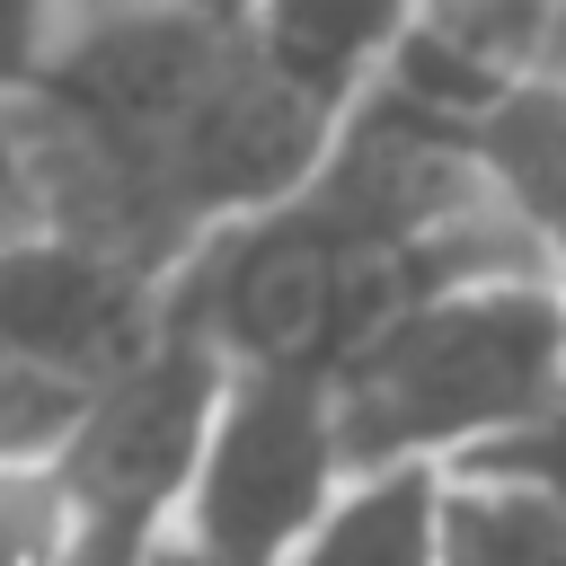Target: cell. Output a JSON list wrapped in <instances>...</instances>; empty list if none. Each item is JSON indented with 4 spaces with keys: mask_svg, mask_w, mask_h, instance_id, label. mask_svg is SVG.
<instances>
[{
    "mask_svg": "<svg viewBox=\"0 0 566 566\" xmlns=\"http://www.w3.org/2000/svg\"><path fill=\"white\" fill-rule=\"evenodd\" d=\"M62 9L71 0H0V88H27L62 35Z\"/></svg>",
    "mask_w": 566,
    "mask_h": 566,
    "instance_id": "obj_11",
    "label": "cell"
},
{
    "mask_svg": "<svg viewBox=\"0 0 566 566\" xmlns=\"http://www.w3.org/2000/svg\"><path fill=\"white\" fill-rule=\"evenodd\" d=\"M0 566H71V513L53 469H0Z\"/></svg>",
    "mask_w": 566,
    "mask_h": 566,
    "instance_id": "obj_10",
    "label": "cell"
},
{
    "mask_svg": "<svg viewBox=\"0 0 566 566\" xmlns=\"http://www.w3.org/2000/svg\"><path fill=\"white\" fill-rule=\"evenodd\" d=\"M327 424L345 478L363 469H460L531 407L566 389V292L557 283H451L371 318L327 371Z\"/></svg>",
    "mask_w": 566,
    "mask_h": 566,
    "instance_id": "obj_2",
    "label": "cell"
},
{
    "mask_svg": "<svg viewBox=\"0 0 566 566\" xmlns=\"http://www.w3.org/2000/svg\"><path fill=\"white\" fill-rule=\"evenodd\" d=\"M442 478H486V486H513V495L566 513V389L548 407H531L513 433H495L486 451H469L460 469H442Z\"/></svg>",
    "mask_w": 566,
    "mask_h": 566,
    "instance_id": "obj_9",
    "label": "cell"
},
{
    "mask_svg": "<svg viewBox=\"0 0 566 566\" xmlns=\"http://www.w3.org/2000/svg\"><path fill=\"white\" fill-rule=\"evenodd\" d=\"M168 327V292L80 256L18 248L0 256V469H44L97 389Z\"/></svg>",
    "mask_w": 566,
    "mask_h": 566,
    "instance_id": "obj_4",
    "label": "cell"
},
{
    "mask_svg": "<svg viewBox=\"0 0 566 566\" xmlns=\"http://www.w3.org/2000/svg\"><path fill=\"white\" fill-rule=\"evenodd\" d=\"M522 71L566 88V0H531V27H522Z\"/></svg>",
    "mask_w": 566,
    "mask_h": 566,
    "instance_id": "obj_12",
    "label": "cell"
},
{
    "mask_svg": "<svg viewBox=\"0 0 566 566\" xmlns=\"http://www.w3.org/2000/svg\"><path fill=\"white\" fill-rule=\"evenodd\" d=\"M442 469H363L327 495L283 566H433Z\"/></svg>",
    "mask_w": 566,
    "mask_h": 566,
    "instance_id": "obj_7",
    "label": "cell"
},
{
    "mask_svg": "<svg viewBox=\"0 0 566 566\" xmlns=\"http://www.w3.org/2000/svg\"><path fill=\"white\" fill-rule=\"evenodd\" d=\"M433 566H566V513L486 478H442Z\"/></svg>",
    "mask_w": 566,
    "mask_h": 566,
    "instance_id": "obj_8",
    "label": "cell"
},
{
    "mask_svg": "<svg viewBox=\"0 0 566 566\" xmlns=\"http://www.w3.org/2000/svg\"><path fill=\"white\" fill-rule=\"evenodd\" d=\"M27 88L62 150V248L159 292L195 248L274 212L336 142L230 18L168 0H71Z\"/></svg>",
    "mask_w": 566,
    "mask_h": 566,
    "instance_id": "obj_1",
    "label": "cell"
},
{
    "mask_svg": "<svg viewBox=\"0 0 566 566\" xmlns=\"http://www.w3.org/2000/svg\"><path fill=\"white\" fill-rule=\"evenodd\" d=\"M469 159L486 177V195L504 203V221L531 239V256L548 265V283L566 292V88L513 71L478 124H469Z\"/></svg>",
    "mask_w": 566,
    "mask_h": 566,
    "instance_id": "obj_6",
    "label": "cell"
},
{
    "mask_svg": "<svg viewBox=\"0 0 566 566\" xmlns=\"http://www.w3.org/2000/svg\"><path fill=\"white\" fill-rule=\"evenodd\" d=\"M230 27L301 115L345 133L424 27V0H248Z\"/></svg>",
    "mask_w": 566,
    "mask_h": 566,
    "instance_id": "obj_5",
    "label": "cell"
},
{
    "mask_svg": "<svg viewBox=\"0 0 566 566\" xmlns=\"http://www.w3.org/2000/svg\"><path fill=\"white\" fill-rule=\"evenodd\" d=\"M221 354L195 345L186 327H159L106 389L97 407L62 433L44 460L71 513V566H142L159 522L177 513V486L195 469V442L221 398Z\"/></svg>",
    "mask_w": 566,
    "mask_h": 566,
    "instance_id": "obj_3",
    "label": "cell"
}]
</instances>
